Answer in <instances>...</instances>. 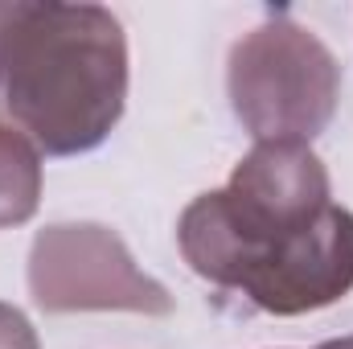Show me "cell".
I'll list each match as a JSON object with an SVG mask.
<instances>
[{"label": "cell", "mask_w": 353, "mask_h": 349, "mask_svg": "<svg viewBox=\"0 0 353 349\" xmlns=\"http://www.w3.org/2000/svg\"><path fill=\"white\" fill-rule=\"evenodd\" d=\"M128 107V33L103 4L0 0V123L46 157L94 152Z\"/></svg>", "instance_id": "cell-1"}, {"label": "cell", "mask_w": 353, "mask_h": 349, "mask_svg": "<svg viewBox=\"0 0 353 349\" xmlns=\"http://www.w3.org/2000/svg\"><path fill=\"white\" fill-rule=\"evenodd\" d=\"M329 206V169L308 144H255L222 189H210L185 206L176 247L193 275L239 296L247 279Z\"/></svg>", "instance_id": "cell-2"}, {"label": "cell", "mask_w": 353, "mask_h": 349, "mask_svg": "<svg viewBox=\"0 0 353 349\" xmlns=\"http://www.w3.org/2000/svg\"><path fill=\"white\" fill-rule=\"evenodd\" d=\"M226 94L255 144H308L337 115L341 62L308 25L275 12L230 46Z\"/></svg>", "instance_id": "cell-3"}, {"label": "cell", "mask_w": 353, "mask_h": 349, "mask_svg": "<svg viewBox=\"0 0 353 349\" xmlns=\"http://www.w3.org/2000/svg\"><path fill=\"white\" fill-rule=\"evenodd\" d=\"M29 292L46 312H173L169 288L144 275L128 243L99 222H58L37 230L29 247Z\"/></svg>", "instance_id": "cell-4"}, {"label": "cell", "mask_w": 353, "mask_h": 349, "mask_svg": "<svg viewBox=\"0 0 353 349\" xmlns=\"http://www.w3.org/2000/svg\"><path fill=\"white\" fill-rule=\"evenodd\" d=\"M353 288V210L329 206L308 230L288 239L239 292L271 317H304L337 304Z\"/></svg>", "instance_id": "cell-5"}, {"label": "cell", "mask_w": 353, "mask_h": 349, "mask_svg": "<svg viewBox=\"0 0 353 349\" xmlns=\"http://www.w3.org/2000/svg\"><path fill=\"white\" fill-rule=\"evenodd\" d=\"M41 206V152L29 136L0 123V230L25 226Z\"/></svg>", "instance_id": "cell-6"}, {"label": "cell", "mask_w": 353, "mask_h": 349, "mask_svg": "<svg viewBox=\"0 0 353 349\" xmlns=\"http://www.w3.org/2000/svg\"><path fill=\"white\" fill-rule=\"evenodd\" d=\"M0 349H41L37 346V329L29 325V317L12 304L0 300Z\"/></svg>", "instance_id": "cell-7"}, {"label": "cell", "mask_w": 353, "mask_h": 349, "mask_svg": "<svg viewBox=\"0 0 353 349\" xmlns=\"http://www.w3.org/2000/svg\"><path fill=\"white\" fill-rule=\"evenodd\" d=\"M316 349H353V337H333V341H321Z\"/></svg>", "instance_id": "cell-8"}]
</instances>
